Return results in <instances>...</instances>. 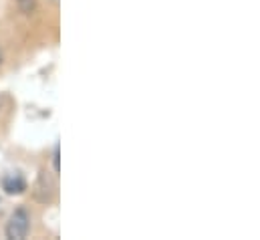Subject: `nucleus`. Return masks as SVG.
<instances>
[{
    "label": "nucleus",
    "instance_id": "7ed1b4c3",
    "mask_svg": "<svg viewBox=\"0 0 260 240\" xmlns=\"http://www.w3.org/2000/svg\"><path fill=\"white\" fill-rule=\"evenodd\" d=\"M59 168H61V166H59V149H55V170L59 172Z\"/></svg>",
    "mask_w": 260,
    "mask_h": 240
},
{
    "label": "nucleus",
    "instance_id": "f257e3e1",
    "mask_svg": "<svg viewBox=\"0 0 260 240\" xmlns=\"http://www.w3.org/2000/svg\"><path fill=\"white\" fill-rule=\"evenodd\" d=\"M28 230H30V218H28V214L20 208V210H16V212L10 216V220H8V224H6V236L10 240H22V238H26Z\"/></svg>",
    "mask_w": 260,
    "mask_h": 240
},
{
    "label": "nucleus",
    "instance_id": "f03ea898",
    "mask_svg": "<svg viewBox=\"0 0 260 240\" xmlns=\"http://www.w3.org/2000/svg\"><path fill=\"white\" fill-rule=\"evenodd\" d=\"M2 190L6 194H22L26 190V180L20 172H8L2 176Z\"/></svg>",
    "mask_w": 260,
    "mask_h": 240
}]
</instances>
